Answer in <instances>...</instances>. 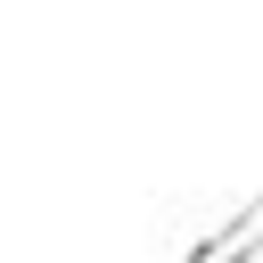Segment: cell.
<instances>
[{"mask_svg": "<svg viewBox=\"0 0 263 263\" xmlns=\"http://www.w3.org/2000/svg\"><path fill=\"white\" fill-rule=\"evenodd\" d=\"M181 263H263V189H255V197H247L214 238H197Z\"/></svg>", "mask_w": 263, "mask_h": 263, "instance_id": "1", "label": "cell"}]
</instances>
